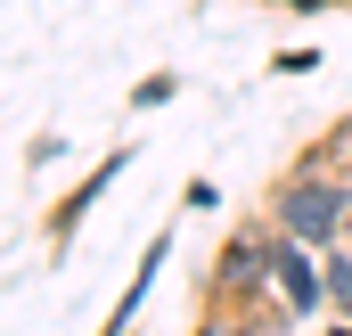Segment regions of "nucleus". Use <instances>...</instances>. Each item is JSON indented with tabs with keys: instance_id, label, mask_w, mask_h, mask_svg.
I'll use <instances>...</instances> for the list:
<instances>
[{
	"instance_id": "nucleus-1",
	"label": "nucleus",
	"mask_w": 352,
	"mask_h": 336,
	"mask_svg": "<svg viewBox=\"0 0 352 336\" xmlns=\"http://www.w3.org/2000/svg\"><path fill=\"white\" fill-rule=\"evenodd\" d=\"M336 148H352V123H344V140L311 148L295 172L270 180L263 213L287 230V238H311V246H336V238H344V222H352V172L336 165Z\"/></svg>"
},
{
	"instance_id": "nucleus-2",
	"label": "nucleus",
	"mask_w": 352,
	"mask_h": 336,
	"mask_svg": "<svg viewBox=\"0 0 352 336\" xmlns=\"http://www.w3.org/2000/svg\"><path fill=\"white\" fill-rule=\"evenodd\" d=\"M270 271H278V222L254 213L238 222L221 246H213V271H205V328H238L246 312H263L270 295Z\"/></svg>"
},
{
	"instance_id": "nucleus-3",
	"label": "nucleus",
	"mask_w": 352,
	"mask_h": 336,
	"mask_svg": "<svg viewBox=\"0 0 352 336\" xmlns=\"http://www.w3.org/2000/svg\"><path fill=\"white\" fill-rule=\"evenodd\" d=\"M123 172H131V148L98 156V172H90V180H74V189L58 197V213H50V246H74V230H82L90 213H98V197H107V189H115Z\"/></svg>"
},
{
	"instance_id": "nucleus-4",
	"label": "nucleus",
	"mask_w": 352,
	"mask_h": 336,
	"mask_svg": "<svg viewBox=\"0 0 352 336\" xmlns=\"http://www.w3.org/2000/svg\"><path fill=\"white\" fill-rule=\"evenodd\" d=\"M164 262H173V230H156V238H148V254H140V271H131V287H123V295H115V312H107V328H131V320H140V304L156 295Z\"/></svg>"
},
{
	"instance_id": "nucleus-5",
	"label": "nucleus",
	"mask_w": 352,
	"mask_h": 336,
	"mask_svg": "<svg viewBox=\"0 0 352 336\" xmlns=\"http://www.w3.org/2000/svg\"><path fill=\"white\" fill-rule=\"evenodd\" d=\"M328 320L352 328V246H344V238L328 246Z\"/></svg>"
},
{
	"instance_id": "nucleus-6",
	"label": "nucleus",
	"mask_w": 352,
	"mask_h": 336,
	"mask_svg": "<svg viewBox=\"0 0 352 336\" xmlns=\"http://www.w3.org/2000/svg\"><path fill=\"white\" fill-rule=\"evenodd\" d=\"M173 90H180V83H173V74H148V83L131 90V107H164V98H173Z\"/></svg>"
},
{
	"instance_id": "nucleus-7",
	"label": "nucleus",
	"mask_w": 352,
	"mask_h": 336,
	"mask_svg": "<svg viewBox=\"0 0 352 336\" xmlns=\"http://www.w3.org/2000/svg\"><path fill=\"white\" fill-rule=\"evenodd\" d=\"M180 205H188V213H213V205H221V189H213V180H188V189H180Z\"/></svg>"
},
{
	"instance_id": "nucleus-8",
	"label": "nucleus",
	"mask_w": 352,
	"mask_h": 336,
	"mask_svg": "<svg viewBox=\"0 0 352 336\" xmlns=\"http://www.w3.org/2000/svg\"><path fill=\"white\" fill-rule=\"evenodd\" d=\"M263 8H295V17H328V8H344V0H263Z\"/></svg>"
},
{
	"instance_id": "nucleus-9",
	"label": "nucleus",
	"mask_w": 352,
	"mask_h": 336,
	"mask_svg": "<svg viewBox=\"0 0 352 336\" xmlns=\"http://www.w3.org/2000/svg\"><path fill=\"white\" fill-rule=\"evenodd\" d=\"M344 246H352V222H344Z\"/></svg>"
}]
</instances>
